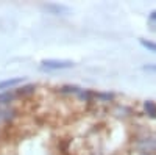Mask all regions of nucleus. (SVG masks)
I'll use <instances>...</instances> for the list:
<instances>
[{
	"label": "nucleus",
	"instance_id": "nucleus-8",
	"mask_svg": "<svg viewBox=\"0 0 156 155\" xmlns=\"http://www.w3.org/2000/svg\"><path fill=\"white\" fill-rule=\"evenodd\" d=\"M81 91V88H78V86H72V85H64L59 88V93L61 94H80Z\"/></svg>",
	"mask_w": 156,
	"mask_h": 155
},
{
	"label": "nucleus",
	"instance_id": "nucleus-1",
	"mask_svg": "<svg viewBox=\"0 0 156 155\" xmlns=\"http://www.w3.org/2000/svg\"><path fill=\"white\" fill-rule=\"evenodd\" d=\"M75 66V63L70 60H42L41 69L42 71H61V69H70Z\"/></svg>",
	"mask_w": 156,
	"mask_h": 155
},
{
	"label": "nucleus",
	"instance_id": "nucleus-10",
	"mask_svg": "<svg viewBox=\"0 0 156 155\" xmlns=\"http://www.w3.org/2000/svg\"><path fill=\"white\" fill-rule=\"evenodd\" d=\"M139 44L144 49H147L148 52H154V54H156V42L148 41V39H139Z\"/></svg>",
	"mask_w": 156,
	"mask_h": 155
},
{
	"label": "nucleus",
	"instance_id": "nucleus-7",
	"mask_svg": "<svg viewBox=\"0 0 156 155\" xmlns=\"http://www.w3.org/2000/svg\"><path fill=\"white\" fill-rule=\"evenodd\" d=\"M144 108H145V113L150 116V118H156V103L153 100H145Z\"/></svg>",
	"mask_w": 156,
	"mask_h": 155
},
{
	"label": "nucleus",
	"instance_id": "nucleus-5",
	"mask_svg": "<svg viewBox=\"0 0 156 155\" xmlns=\"http://www.w3.org/2000/svg\"><path fill=\"white\" fill-rule=\"evenodd\" d=\"M16 118V110L11 107H0V122H9Z\"/></svg>",
	"mask_w": 156,
	"mask_h": 155
},
{
	"label": "nucleus",
	"instance_id": "nucleus-6",
	"mask_svg": "<svg viewBox=\"0 0 156 155\" xmlns=\"http://www.w3.org/2000/svg\"><path fill=\"white\" fill-rule=\"evenodd\" d=\"M14 99H16V94H14V93H11V91H5V93L0 94V105L5 107V105H8V103H11Z\"/></svg>",
	"mask_w": 156,
	"mask_h": 155
},
{
	"label": "nucleus",
	"instance_id": "nucleus-3",
	"mask_svg": "<svg viewBox=\"0 0 156 155\" xmlns=\"http://www.w3.org/2000/svg\"><path fill=\"white\" fill-rule=\"evenodd\" d=\"M44 9L48 11L50 14L53 16H66L70 13V8L66 6V5H61V3H45L44 5Z\"/></svg>",
	"mask_w": 156,
	"mask_h": 155
},
{
	"label": "nucleus",
	"instance_id": "nucleus-2",
	"mask_svg": "<svg viewBox=\"0 0 156 155\" xmlns=\"http://www.w3.org/2000/svg\"><path fill=\"white\" fill-rule=\"evenodd\" d=\"M136 147L142 152V153H148L156 150V136L153 135H147V136H142L136 141Z\"/></svg>",
	"mask_w": 156,
	"mask_h": 155
},
{
	"label": "nucleus",
	"instance_id": "nucleus-12",
	"mask_svg": "<svg viewBox=\"0 0 156 155\" xmlns=\"http://www.w3.org/2000/svg\"><path fill=\"white\" fill-rule=\"evenodd\" d=\"M148 19H150L151 22H156V9L150 13V16H148Z\"/></svg>",
	"mask_w": 156,
	"mask_h": 155
},
{
	"label": "nucleus",
	"instance_id": "nucleus-4",
	"mask_svg": "<svg viewBox=\"0 0 156 155\" xmlns=\"http://www.w3.org/2000/svg\"><path fill=\"white\" fill-rule=\"evenodd\" d=\"M23 82V77H12V79H6L0 82V91H6V89H11L17 85H20Z\"/></svg>",
	"mask_w": 156,
	"mask_h": 155
},
{
	"label": "nucleus",
	"instance_id": "nucleus-11",
	"mask_svg": "<svg viewBox=\"0 0 156 155\" xmlns=\"http://www.w3.org/2000/svg\"><path fill=\"white\" fill-rule=\"evenodd\" d=\"M142 69L147 71V72H154L156 74V64H145V66H142Z\"/></svg>",
	"mask_w": 156,
	"mask_h": 155
},
{
	"label": "nucleus",
	"instance_id": "nucleus-9",
	"mask_svg": "<svg viewBox=\"0 0 156 155\" xmlns=\"http://www.w3.org/2000/svg\"><path fill=\"white\" fill-rule=\"evenodd\" d=\"M34 89H36V86H34V85H23L22 88H19V89H17V94H20V96L33 94V93H34Z\"/></svg>",
	"mask_w": 156,
	"mask_h": 155
}]
</instances>
